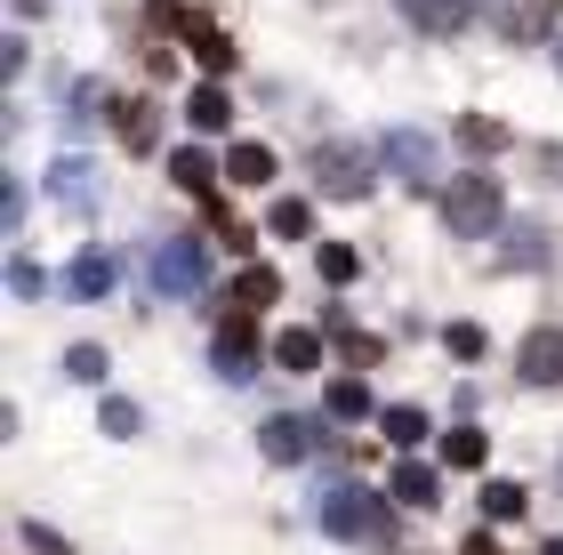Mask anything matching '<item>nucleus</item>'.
<instances>
[{"label":"nucleus","mask_w":563,"mask_h":555,"mask_svg":"<svg viewBox=\"0 0 563 555\" xmlns=\"http://www.w3.org/2000/svg\"><path fill=\"white\" fill-rule=\"evenodd\" d=\"M395 508L402 499H378V491H330L322 499V523H330V540H346V547H387L395 540Z\"/></svg>","instance_id":"nucleus-1"},{"label":"nucleus","mask_w":563,"mask_h":555,"mask_svg":"<svg viewBox=\"0 0 563 555\" xmlns=\"http://www.w3.org/2000/svg\"><path fill=\"white\" fill-rule=\"evenodd\" d=\"M499 210H507V193H499L492 169H459V178H443V225H451V234H492Z\"/></svg>","instance_id":"nucleus-2"},{"label":"nucleus","mask_w":563,"mask_h":555,"mask_svg":"<svg viewBox=\"0 0 563 555\" xmlns=\"http://www.w3.org/2000/svg\"><path fill=\"white\" fill-rule=\"evenodd\" d=\"M314 186H322L330 201L371 193V154H363L354 137H330V145H314Z\"/></svg>","instance_id":"nucleus-3"},{"label":"nucleus","mask_w":563,"mask_h":555,"mask_svg":"<svg viewBox=\"0 0 563 555\" xmlns=\"http://www.w3.org/2000/svg\"><path fill=\"white\" fill-rule=\"evenodd\" d=\"M483 16H492V33L516 41V48H540L555 33V0H483Z\"/></svg>","instance_id":"nucleus-4"},{"label":"nucleus","mask_w":563,"mask_h":555,"mask_svg":"<svg viewBox=\"0 0 563 555\" xmlns=\"http://www.w3.org/2000/svg\"><path fill=\"white\" fill-rule=\"evenodd\" d=\"M153 24H186V41H194V57L210 65V73H234V41L218 33L201 9H177V0H153Z\"/></svg>","instance_id":"nucleus-5"},{"label":"nucleus","mask_w":563,"mask_h":555,"mask_svg":"<svg viewBox=\"0 0 563 555\" xmlns=\"http://www.w3.org/2000/svg\"><path fill=\"white\" fill-rule=\"evenodd\" d=\"M218 370L225 378H258V322H250V307H234L218 322Z\"/></svg>","instance_id":"nucleus-6"},{"label":"nucleus","mask_w":563,"mask_h":555,"mask_svg":"<svg viewBox=\"0 0 563 555\" xmlns=\"http://www.w3.org/2000/svg\"><path fill=\"white\" fill-rule=\"evenodd\" d=\"M258 443H266V459H282V467H290V459H314V451H322V426L282 411V419H266V426H258Z\"/></svg>","instance_id":"nucleus-7"},{"label":"nucleus","mask_w":563,"mask_h":555,"mask_svg":"<svg viewBox=\"0 0 563 555\" xmlns=\"http://www.w3.org/2000/svg\"><path fill=\"white\" fill-rule=\"evenodd\" d=\"M516 370L531 378V387H563V331L555 322H540V331L516 346Z\"/></svg>","instance_id":"nucleus-8"},{"label":"nucleus","mask_w":563,"mask_h":555,"mask_svg":"<svg viewBox=\"0 0 563 555\" xmlns=\"http://www.w3.org/2000/svg\"><path fill=\"white\" fill-rule=\"evenodd\" d=\"M153 282H162V290H194V282H201V242L169 234L162 249H153Z\"/></svg>","instance_id":"nucleus-9"},{"label":"nucleus","mask_w":563,"mask_h":555,"mask_svg":"<svg viewBox=\"0 0 563 555\" xmlns=\"http://www.w3.org/2000/svg\"><path fill=\"white\" fill-rule=\"evenodd\" d=\"M402 16H411L419 33H434V41H451V33H467V24H475L467 0H402Z\"/></svg>","instance_id":"nucleus-10"},{"label":"nucleus","mask_w":563,"mask_h":555,"mask_svg":"<svg viewBox=\"0 0 563 555\" xmlns=\"http://www.w3.org/2000/svg\"><path fill=\"white\" fill-rule=\"evenodd\" d=\"M395 499H402V508H427V515H434V508H443V475H434L427 459H402V467H395Z\"/></svg>","instance_id":"nucleus-11"},{"label":"nucleus","mask_w":563,"mask_h":555,"mask_svg":"<svg viewBox=\"0 0 563 555\" xmlns=\"http://www.w3.org/2000/svg\"><path fill=\"white\" fill-rule=\"evenodd\" d=\"M169 178H177V186H186L194 201H210V193H218V178H225V169H218L210 154H201V145H177V154H169Z\"/></svg>","instance_id":"nucleus-12"},{"label":"nucleus","mask_w":563,"mask_h":555,"mask_svg":"<svg viewBox=\"0 0 563 555\" xmlns=\"http://www.w3.org/2000/svg\"><path fill=\"white\" fill-rule=\"evenodd\" d=\"M330 338H339V346H346V363H354V370H371V363H387V338H371V331H354V322H346V314H330Z\"/></svg>","instance_id":"nucleus-13"},{"label":"nucleus","mask_w":563,"mask_h":555,"mask_svg":"<svg viewBox=\"0 0 563 555\" xmlns=\"http://www.w3.org/2000/svg\"><path fill=\"white\" fill-rule=\"evenodd\" d=\"M274 298H282V274H274V266H242V274H234V307L258 314V307H274Z\"/></svg>","instance_id":"nucleus-14"},{"label":"nucleus","mask_w":563,"mask_h":555,"mask_svg":"<svg viewBox=\"0 0 563 555\" xmlns=\"http://www.w3.org/2000/svg\"><path fill=\"white\" fill-rule=\"evenodd\" d=\"M225 178L234 186H274V154L266 145H234V154H225Z\"/></svg>","instance_id":"nucleus-15"},{"label":"nucleus","mask_w":563,"mask_h":555,"mask_svg":"<svg viewBox=\"0 0 563 555\" xmlns=\"http://www.w3.org/2000/svg\"><path fill=\"white\" fill-rule=\"evenodd\" d=\"M186 121H194V130H225V121H234V106H225V89H218V81H201V89L186 97Z\"/></svg>","instance_id":"nucleus-16"},{"label":"nucleus","mask_w":563,"mask_h":555,"mask_svg":"<svg viewBox=\"0 0 563 555\" xmlns=\"http://www.w3.org/2000/svg\"><path fill=\"white\" fill-rule=\"evenodd\" d=\"M153 137H162V121H153L145 97H130V106H121V145H130V154H153Z\"/></svg>","instance_id":"nucleus-17"},{"label":"nucleus","mask_w":563,"mask_h":555,"mask_svg":"<svg viewBox=\"0 0 563 555\" xmlns=\"http://www.w3.org/2000/svg\"><path fill=\"white\" fill-rule=\"evenodd\" d=\"M274 363H282V370H314V363H322V331H282V338H274Z\"/></svg>","instance_id":"nucleus-18"},{"label":"nucleus","mask_w":563,"mask_h":555,"mask_svg":"<svg viewBox=\"0 0 563 555\" xmlns=\"http://www.w3.org/2000/svg\"><path fill=\"white\" fill-rule=\"evenodd\" d=\"M378 426H387V443H402V451L427 443V411H419V402H395V411H378Z\"/></svg>","instance_id":"nucleus-19"},{"label":"nucleus","mask_w":563,"mask_h":555,"mask_svg":"<svg viewBox=\"0 0 563 555\" xmlns=\"http://www.w3.org/2000/svg\"><path fill=\"white\" fill-rule=\"evenodd\" d=\"M322 411H330V419H371V387H363V378H330Z\"/></svg>","instance_id":"nucleus-20"},{"label":"nucleus","mask_w":563,"mask_h":555,"mask_svg":"<svg viewBox=\"0 0 563 555\" xmlns=\"http://www.w3.org/2000/svg\"><path fill=\"white\" fill-rule=\"evenodd\" d=\"M266 225H274L282 242H306V234H314V201H298V193H290V201H274Z\"/></svg>","instance_id":"nucleus-21"},{"label":"nucleus","mask_w":563,"mask_h":555,"mask_svg":"<svg viewBox=\"0 0 563 555\" xmlns=\"http://www.w3.org/2000/svg\"><path fill=\"white\" fill-rule=\"evenodd\" d=\"M387 154H395V169H402L411 186H427V137H419V130H395V137H387Z\"/></svg>","instance_id":"nucleus-22"},{"label":"nucleus","mask_w":563,"mask_h":555,"mask_svg":"<svg viewBox=\"0 0 563 555\" xmlns=\"http://www.w3.org/2000/svg\"><path fill=\"white\" fill-rule=\"evenodd\" d=\"M459 145H467V154H499V145H507V130H499L492 113H467V121H459Z\"/></svg>","instance_id":"nucleus-23"},{"label":"nucleus","mask_w":563,"mask_h":555,"mask_svg":"<svg viewBox=\"0 0 563 555\" xmlns=\"http://www.w3.org/2000/svg\"><path fill=\"white\" fill-rule=\"evenodd\" d=\"M314 266H322V282H354V266H363V258H354V242H322Z\"/></svg>","instance_id":"nucleus-24"},{"label":"nucleus","mask_w":563,"mask_h":555,"mask_svg":"<svg viewBox=\"0 0 563 555\" xmlns=\"http://www.w3.org/2000/svg\"><path fill=\"white\" fill-rule=\"evenodd\" d=\"M73 290H81V298H106V290H113V258H97V249H89V258L73 266Z\"/></svg>","instance_id":"nucleus-25"},{"label":"nucleus","mask_w":563,"mask_h":555,"mask_svg":"<svg viewBox=\"0 0 563 555\" xmlns=\"http://www.w3.org/2000/svg\"><path fill=\"white\" fill-rule=\"evenodd\" d=\"M443 459H451V467H483V426H451V435H443Z\"/></svg>","instance_id":"nucleus-26"},{"label":"nucleus","mask_w":563,"mask_h":555,"mask_svg":"<svg viewBox=\"0 0 563 555\" xmlns=\"http://www.w3.org/2000/svg\"><path fill=\"white\" fill-rule=\"evenodd\" d=\"M523 508H531V491H523V484H483V515H499V523H507V515H523Z\"/></svg>","instance_id":"nucleus-27"},{"label":"nucleus","mask_w":563,"mask_h":555,"mask_svg":"<svg viewBox=\"0 0 563 555\" xmlns=\"http://www.w3.org/2000/svg\"><path fill=\"white\" fill-rule=\"evenodd\" d=\"M443 346H451L459 363H483V331H475V322H451V331H443Z\"/></svg>","instance_id":"nucleus-28"},{"label":"nucleus","mask_w":563,"mask_h":555,"mask_svg":"<svg viewBox=\"0 0 563 555\" xmlns=\"http://www.w3.org/2000/svg\"><path fill=\"white\" fill-rule=\"evenodd\" d=\"M73 378H106V355H97V346H73Z\"/></svg>","instance_id":"nucleus-29"},{"label":"nucleus","mask_w":563,"mask_h":555,"mask_svg":"<svg viewBox=\"0 0 563 555\" xmlns=\"http://www.w3.org/2000/svg\"><path fill=\"white\" fill-rule=\"evenodd\" d=\"M459 555H499V540H492V532H475V540L459 547Z\"/></svg>","instance_id":"nucleus-30"},{"label":"nucleus","mask_w":563,"mask_h":555,"mask_svg":"<svg viewBox=\"0 0 563 555\" xmlns=\"http://www.w3.org/2000/svg\"><path fill=\"white\" fill-rule=\"evenodd\" d=\"M540 555H563V540H548V547H540Z\"/></svg>","instance_id":"nucleus-31"}]
</instances>
